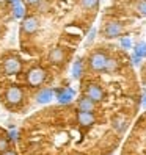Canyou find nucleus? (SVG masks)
Here are the masks:
<instances>
[{
	"instance_id": "f257e3e1",
	"label": "nucleus",
	"mask_w": 146,
	"mask_h": 155,
	"mask_svg": "<svg viewBox=\"0 0 146 155\" xmlns=\"http://www.w3.org/2000/svg\"><path fill=\"white\" fill-rule=\"evenodd\" d=\"M3 99H5V104L8 108H14L17 105L22 104L24 100V89L17 85H10L6 88L5 94H3Z\"/></svg>"
},
{
	"instance_id": "f03ea898",
	"label": "nucleus",
	"mask_w": 146,
	"mask_h": 155,
	"mask_svg": "<svg viewBox=\"0 0 146 155\" xmlns=\"http://www.w3.org/2000/svg\"><path fill=\"white\" fill-rule=\"evenodd\" d=\"M107 61H108V57H107L105 52L94 50L88 57V66H90V69L93 72H104L105 66H107Z\"/></svg>"
},
{
	"instance_id": "7ed1b4c3",
	"label": "nucleus",
	"mask_w": 146,
	"mask_h": 155,
	"mask_svg": "<svg viewBox=\"0 0 146 155\" xmlns=\"http://www.w3.org/2000/svg\"><path fill=\"white\" fill-rule=\"evenodd\" d=\"M46 78H47V72H46L42 68H32L29 71V74H27V83H29V86L32 88H36V86H41Z\"/></svg>"
},
{
	"instance_id": "20e7f679",
	"label": "nucleus",
	"mask_w": 146,
	"mask_h": 155,
	"mask_svg": "<svg viewBox=\"0 0 146 155\" xmlns=\"http://www.w3.org/2000/svg\"><path fill=\"white\" fill-rule=\"evenodd\" d=\"M2 71H3L5 75H16L22 71V63L17 57H8V58L3 60Z\"/></svg>"
},
{
	"instance_id": "39448f33",
	"label": "nucleus",
	"mask_w": 146,
	"mask_h": 155,
	"mask_svg": "<svg viewBox=\"0 0 146 155\" xmlns=\"http://www.w3.org/2000/svg\"><path fill=\"white\" fill-rule=\"evenodd\" d=\"M124 31V27L121 22H118V21H108L104 27V30H102V35H104V38L107 39H115L118 38V36H121Z\"/></svg>"
},
{
	"instance_id": "423d86ee",
	"label": "nucleus",
	"mask_w": 146,
	"mask_h": 155,
	"mask_svg": "<svg viewBox=\"0 0 146 155\" xmlns=\"http://www.w3.org/2000/svg\"><path fill=\"white\" fill-rule=\"evenodd\" d=\"M83 94L88 96L91 100H94L96 104H97V102H102V100H104V96H105L102 86L97 85V83H88V85H85Z\"/></svg>"
},
{
	"instance_id": "0eeeda50",
	"label": "nucleus",
	"mask_w": 146,
	"mask_h": 155,
	"mask_svg": "<svg viewBox=\"0 0 146 155\" xmlns=\"http://www.w3.org/2000/svg\"><path fill=\"white\" fill-rule=\"evenodd\" d=\"M38 19L35 16H27L24 17L22 21V25H21V31L24 35H33L36 30H38Z\"/></svg>"
},
{
	"instance_id": "6e6552de",
	"label": "nucleus",
	"mask_w": 146,
	"mask_h": 155,
	"mask_svg": "<svg viewBox=\"0 0 146 155\" xmlns=\"http://www.w3.org/2000/svg\"><path fill=\"white\" fill-rule=\"evenodd\" d=\"M76 117H77V122L80 125H83V127H90V125L96 124V116H94L93 111H80V110H77Z\"/></svg>"
},
{
	"instance_id": "1a4fd4ad",
	"label": "nucleus",
	"mask_w": 146,
	"mask_h": 155,
	"mask_svg": "<svg viewBox=\"0 0 146 155\" xmlns=\"http://www.w3.org/2000/svg\"><path fill=\"white\" fill-rule=\"evenodd\" d=\"M94 108H96V102L94 100H91L88 96L85 94H82L77 100V110L80 111H94Z\"/></svg>"
},
{
	"instance_id": "9d476101",
	"label": "nucleus",
	"mask_w": 146,
	"mask_h": 155,
	"mask_svg": "<svg viewBox=\"0 0 146 155\" xmlns=\"http://www.w3.org/2000/svg\"><path fill=\"white\" fill-rule=\"evenodd\" d=\"M74 89L72 88H63V89H58L57 91V100L60 104L66 105V104H71L72 99H74Z\"/></svg>"
},
{
	"instance_id": "9b49d317",
	"label": "nucleus",
	"mask_w": 146,
	"mask_h": 155,
	"mask_svg": "<svg viewBox=\"0 0 146 155\" xmlns=\"http://www.w3.org/2000/svg\"><path fill=\"white\" fill-rule=\"evenodd\" d=\"M53 96H55V93H53L52 89H49V88H44V89H39L38 93H36V96H35V99H36V102L38 104H49L50 100L53 99Z\"/></svg>"
},
{
	"instance_id": "f8f14e48",
	"label": "nucleus",
	"mask_w": 146,
	"mask_h": 155,
	"mask_svg": "<svg viewBox=\"0 0 146 155\" xmlns=\"http://www.w3.org/2000/svg\"><path fill=\"white\" fill-rule=\"evenodd\" d=\"M65 60V52H63L61 47H55L52 49L50 53H49V61L52 64H60V63Z\"/></svg>"
},
{
	"instance_id": "ddd939ff",
	"label": "nucleus",
	"mask_w": 146,
	"mask_h": 155,
	"mask_svg": "<svg viewBox=\"0 0 146 155\" xmlns=\"http://www.w3.org/2000/svg\"><path fill=\"white\" fill-rule=\"evenodd\" d=\"M13 16L16 17V19H22V17L25 16V3L22 2V0L13 5Z\"/></svg>"
},
{
	"instance_id": "4468645a",
	"label": "nucleus",
	"mask_w": 146,
	"mask_h": 155,
	"mask_svg": "<svg viewBox=\"0 0 146 155\" xmlns=\"http://www.w3.org/2000/svg\"><path fill=\"white\" fill-rule=\"evenodd\" d=\"M82 74H83V61H82L80 58L76 60V63L72 64V78H80Z\"/></svg>"
},
{
	"instance_id": "2eb2a0df",
	"label": "nucleus",
	"mask_w": 146,
	"mask_h": 155,
	"mask_svg": "<svg viewBox=\"0 0 146 155\" xmlns=\"http://www.w3.org/2000/svg\"><path fill=\"white\" fill-rule=\"evenodd\" d=\"M80 6L87 11H91V10H96L97 5H99V0H79Z\"/></svg>"
},
{
	"instance_id": "dca6fc26",
	"label": "nucleus",
	"mask_w": 146,
	"mask_h": 155,
	"mask_svg": "<svg viewBox=\"0 0 146 155\" xmlns=\"http://www.w3.org/2000/svg\"><path fill=\"white\" fill-rule=\"evenodd\" d=\"M134 53H137V55L141 57V58H146V42L144 41L137 42L135 47H134Z\"/></svg>"
},
{
	"instance_id": "f3484780",
	"label": "nucleus",
	"mask_w": 146,
	"mask_h": 155,
	"mask_svg": "<svg viewBox=\"0 0 146 155\" xmlns=\"http://www.w3.org/2000/svg\"><path fill=\"white\" fill-rule=\"evenodd\" d=\"M118 69H120V63H118V60H115V58H108L107 66H105V71H104V72H108V74H112V72H115V71H118Z\"/></svg>"
},
{
	"instance_id": "a211bd4d",
	"label": "nucleus",
	"mask_w": 146,
	"mask_h": 155,
	"mask_svg": "<svg viewBox=\"0 0 146 155\" xmlns=\"http://www.w3.org/2000/svg\"><path fill=\"white\" fill-rule=\"evenodd\" d=\"M135 10L140 16L146 17V0H138V2L135 3Z\"/></svg>"
},
{
	"instance_id": "6ab92c4d",
	"label": "nucleus",
	"mask_w": 146,
	"mask_h": 155,
	"mask_svg": "<svg viewBox=\"0 0 146 155\" xmlns=\"http://www.w3.org/2000/svg\"><path fill=\"white\" fill-rule=\"evenodd\" d=\"M120 44H121V47H123L124 50L132 49V39L129 38V36H123V38L120 39Z\"/></svg>"
},
{
	"instance_id": "aec40b11",
	"label": "nucleus",
	"mask_w": 146,
	"mask_h": 155,
	"mask_svg": "<svg viewBox=\"0 0 146 155\" xmlns=\"http://www.w3.org/2000/svg\"><path fill=\"white\" fill-rule=\"evenodd\" d=\"M10 149V140H6L5 136H0V153Z\"/></svg>"
},
{
	"instance_id": "412c9836",
	"label": "nucleus",
	"mask_w": 146,
	"mask_h": 155,
	"mask_svg": "<svg viewBox=\"0 0 146 155\" xmlns=\"http://www.w3.org/2000/svg\"><path fill=\"white\" fill-rule=\"evenodd\" d=\"M94 38H96V28H91V30H90V35H88V38H87V45H90L91 42H93Z\"/></svg>"
},
{
	"instance_id": "4be33fe9",
	"label": "nucleus",
	"mask_w": 146,
	"mask_h": 155,
	"mask_svg": "<svg viewBox=\"0 0 146 155\" xmlns=\"http://www.w3.org/2000/svg\"><path fill=\"white\" fill-rule=\"evenodd\" d=\"M113 127H115V129H118L120 132H123V130L126 129V125H124L123 121H120V119H115V121H113Z\"/></svg>"
},
{
	"instance_id": "5701e85b",
	"label": "nucleus",
	"mask_w": 146,
	"mask_h": 155,
	"mask_svg": "<svg viewBox=\"0 0 146 155\" xmlns=\"http://www.w3.org/2000/svg\"><path fill=\"white\" fill-rule=\"evenodd\" d=\"M141 60H143V58H141V57H138L137 53H134V55L131 57V61H132V64H134V66H138L140 63H141Z\"/></svg>"
},
{
	"instance_id": "b1692460",
	"label": "nucleus",
	"mask_w": 146,
	"mask_h": 155,
	"mask_svg": "<svg viewBox=\"0 0 146 155\" xmlns=\"http://www.w3.org/2000/svg\"><path fill=\"white\" fill-rule=\"evenodd\" d=\"M22 2H24L25 5H29V6H35V5H38V3H41L42 0H22Z\"/></svg>"
},
{
	"instance_id": "393cba45",
	"label": "nucleus",
	"mask_w": 146,
	"mask_h": 155,
	"mask_svg": "<svg viewBox=\"0 0 146 155\" xmlns=\"http://www.w3.org/2000/svg\"><path fill=\"white\" fill-rule=\"evenodd\" d=\"M2 155H17V152L13 149H6L5 152H2Z\"/></svg>"
},
{
	"instance_id": "a878e982",
	"label": "nucleus",
	"mask_w": 146,
	"mask_h": 155,
	"mask_svg": "<svg viewBox=\"0 0 146 155\" xmlns=\"http://www.w3.org/2000/svg\"><path fill=\"white\" fill-rule=\"evenodd\" d=\"M8 136H10V140H13V141H14V140H16V130H11Z\"/></svg>"
},
{
	"instance_id": "bb28decb",
	"label": "nucleus",
	"mask_w": 146,
	"mask_h": 155,
	"mask_svg": "<svg viewBox=\"0 0 146 155\" xmlns=\"http://www.w3.org/2000/svg\"><path fill=\"white\" fill-rule=\"evenodd\" d=\"M141 105L146 108V96H143V99H141Z\"/></svg>"
},
{
	"instance_id": "cd10ccee",
	"label": "nucleus",
	"mask_w": 146,
	"mask_h": 155,
	"mask_svg": "<svg viewBox=\"0 0 146 155\" xmlns=\"http://www.w3.org/2000/svg\"><path fill=\"white\" fill-rule=\"evenodd\" d=\"M143 74H144V77H146V66H144V69H143Z\"/></svg>"
}]
</instances>
